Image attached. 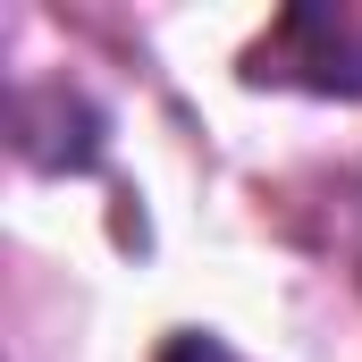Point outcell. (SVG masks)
Listing matches in <instances>:
<instances>
[{
    "mask_svg": "<svg viewBox=\"0 0 362 362\" xmlns=\"http://www.w3.org/2000/svg\"><path fill=\"white\" fill-rule=\"evenodd\" d=\"M253 76L278 85H312V93H362V17L337 8H286L278 34L262 42Z\"/></svg>",
    "mask_w": 362,
    "mask_h": 362,
    "instance_id": "6da1fadb",
    "label": "cell"
},
{
    "mask_svg": "<svg viewBox=\"0 0 362 362\" xmlns=\"http://www.w3.org/2000/svg\"><path fill=\"white\" fill-rule=\"evenodd\" d=\"M160 362H245L228 337H211V329H185V337H169V354Z\"/></svg>",
    "mask_w": 362,
    "mask_h": 362,
    "instance_id": "7a4b0ae2",
    "label": "cell"
}]
</instances>
